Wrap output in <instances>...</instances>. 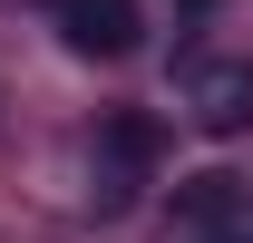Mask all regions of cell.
<instances>
[{"label": "cell", "instance_id": "obj_1", "mask_svg": "<svg viewBox=\"0 0 253 243\" xmlns=\"http://www.w3.org/2000/svg\"><path fill=\"white\" fill-rule=\"evenodd\" d=\"M185 117L214 126V136L253 126V59H195L185 68Z\"/></svg>", "mask_w": 253, "mask_h": 243}, {"label": "cell", "instance_id": "obj_2", "mask_svg": "<svg viewBox=\"0 0 253 243\" xmlns=\"http://www.w3.org/2000/svg\"><path fill=\"white\" fill-rule=\"evenodd\" d=\"M49 20L78 59H126L136 49V0H49Z\"/></svg>", "mask_w": 253, "mask_h": 243}, {"label": "cell", "instance_id": "obj_3", "mask_svg": "<svg viewBox=\"0 0 253 243\" xmlns=\"http://www.w3.org/2000/svg\"><path fill=\"white\" fill-rule=\"evenodd\" d=\"M156 156V117H136V107H117V117L97 126V204H126V175Z\"/></svg>", "mask_w": 253, "mask_h": 243}, {"label": "cell", "instance_id": "obj_4", "mask_svg": "<svg viewBox=\"0 0 253 243\" xmlns=\"http://www.w3.org/2000/svg\"><path fill=\"white\" fill-rule=\"evenodd\" d=\"M244 204H253V185H244V175H224V165H205V175H185V185H175V224H195V234L244 224Z\"/></svg>", "mask_w": 253, "mask_h": 243}]
</instances>
